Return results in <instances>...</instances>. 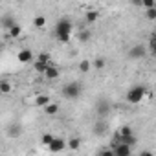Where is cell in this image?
<instances>
[{
  "mask_svg": "<svg viewBox=\"0 0 156 156\" xmlns=\"http://www.w3.org/2000/svg\"><path fill=\"white\" fill-rule=\"evenodd\" d=\"M33 26H35L37 30H41V28H44V26H46V17H42V15H39V17H35V19H33Z\"/></svg>",
  "mask_w": 156,
  "mask_h": 156,
  "instance_id": "15",
  "label": "cell"
},
{
  "mask_svg": "<svg viewBox=\"0 0 156 156\" xmlns=\"http://www.w3.org/2000/svg\"><path fill=\"white\" fill-rule=\"evenodd\" d=\"M145 55H147V48L143 44H136V46H132L129 50V57L130 59H143Z\"/></svg>",
  "mask_w": 156,
  "mask_h": 156,
  "instance_id": "4",
  "label": "cell"
},
{
  "mask_svg": "<svg viewBox=\"0 0 156 156\" xmlns=\"http://www.w3.org/2000/svg\"><path fill=\"white\" fill-rule=\"evenodd\" d=\"M141 6L147 9V8H154V0H141Z\"/></svg>",
  "mask_w": 156,
  "mask_h": 156,
  "instance_id": "24",
  "label": "cell"
},
{
  "mask_svg": "<svg viewBox=\"0 0 156 156\" xmlns=\"http://www.w3.org/2000/svg\"><path fill=\"white\" fill-rule=\"evenodd\" d=\"M145 94H147V90L143 88V87H132V88H129V92H127V101L129 103H132V105H136V103H140L143 98H145Z\"/></svg>",
  "mask_w": 156,
  "mask_h": 156,
  "instance_id": "3",
  "label": "cell"
},
{
  "mask_svg": "<svg viewBox=\"0 0 156 156\" xmlns=\"http://www.w3.org/2000/svg\"><path fill=\"white\" fill-rule=\"evenodd\" d=\"M59 75H61V70L55 68V66H48V70L44 72V77H46L48 81H55V79H59Z\"/></svg>",
  "mask_w": 156,
  "mask_h": 156,
  "instance_id": "8",
  "label": "cell"
},
{
  "mask_svg": "<svg viewBox=\"0 0 156 156\" xmlns=\"http://www.w3.org/2000/svg\"><path fill=\"white\" fill-rule=\"evenodd\" d=\"M151 51H152V55H156V35H152V39H151Z\"/></svg>",
  "mask_w": 156,
  "mask_h": 156,
  "instance_id": "25",
  "label": "cell"
},
{
  "mask_svg": "<svg viewBox=\"0 0 156 156\" xmlns=\"http://www.w3.org/2000/svg\"><path fill=\"white\" fill-rule=\"evenodd\" d=\"M81 90H83V87L79 81H72V83H66L62 87V96L66 99H77L81 96Z\"/></svg>",
  "mask_w": 156,
  "mask_h": 156,
  "instance_id": "2",
  "label": "cell"
},
{
  "mask_svg": "<svg viewBox=\"0 0 156 156\" xmlns=\"http://www.w3.org/2000/svg\"><path fill=\"white\" fill-rule=\"evenodd\" d=\"M2 26H4L6 30H11V28L15 26V19H13V17H9V15H6V17L2 19Z\"/></svg>",
  "mask_w": 156,
  "mask_h": 156,
  "instance_id": "14",
  "label": "cell"
},
{
  "mask_svg": "<svg viewBox=\"0 0 156 156\" xmlns=\"http://www.w3.org/2000/svg\"><path fill=\"white\" fill-rule=\"evenodd\" d=\"M68 147H70L72 151H77V149L81 147V140H79V138H70V140H68Z\"/></svg>",
  "mask_w": 156,
  "mask_h": 156,
  "instance_id": "16",
  "label": "cell"
},
{
  "mask_svg": "<svg viewBox=\"0 0 156 156\" xmlns=\"http://www.w3.org/2000/svg\"><path fill=\"white\" fill-rule=\"evenodd\" d=\"M48 103H51V101H50V96H46V94H41V96L35 98V105L37 107H46Z\"/></svg>",
  "mask_w": 156,
  "mask_h": 156,
  "instance_id": "13",
  "label": "cell"
},
{
  "mask_svg": "<svg viewBox=\"0 0 156 156\" xmlns=\"http://www.w3.org/2000/svg\"><path fill=\"white\" fill-rule=\"evenodd\" d=\"M119 134H121V136H132L134 132H132V127H130V125H123V127L119 129Z\"/></svg>",
  "mask_w": 156,
  "mask_h": 156,
  "instance_id": "21",
  "label": "cell"
},
{
  "mask_svg": "<svg viewBox=\"0 0 156 156\" xmlns=\"http://www.w3.org/2000/svg\"><path fill=\"white\" fill-rule=\"evenodd\" d=\"M13 90V87L9 85V81H2V83H0V92H2V94H9Z\"/></svg>",
  "mask_w": 156,
  "mask_h": 156,
  "instance_id": "19",
  "label": "cell"
},
{
  "mask_svg": "<svg viewBox=\"0 0 156 156\" xmlns=\"http://www.w3.org/2000/svg\"><path fill=\"white\" fill-rule=\"evenodd\" d=\"M145 19H147V20H156V6L145 9Z\"/></svg>",
  "mask_w": 156,
  "mask_h": 156,
  "instance_id": "17",
  "label": "cell"
},
{
  "mask_svg": "<svg viewBox=\"0 0 156 156\" xmlns=\"http://www.w3.org/2000/svg\"><path fill=\"white\" fill-rule=\"evenodd\" d=\"M94 68H96V70H103V68H105V59L98 57V59L94 61Z\"/></svg>",
  "mask_w": 156,
  "mask_h": 156,
  "instance_id": "23",
  "label": "cell"
},
{
  "mask_svg": "<svg viewBox=\"0 0 156 156\" xmlns=\"http://www.w3.org/2000/svg\"><path fill=\"white\" fill-rule=\"evenodd\" d=\"M72 30H73V24H72L70 19H66V17H64V19H59L57 24H55V35H57L59 42H62V44L70 42Z\"/></svg>",
  "mask_w": 156,
  "mask_h": 156,
  "instance_id": "1",
  "label": "cell"
},
{
  "mask_svg": "<svg viewBox=\"0 0 156 156\" xmlns=\"http://www.w3.org/2000/svg\"><path fill=\"white\" fill-rule=\"evenodd\" d=\"M112 149H114V154H116V156H129V154H132V145H129V143H125V141L118 143V145L112 147Z\"/></svg>",
  "mask_w": 156,
  "mask_h": 156,
  "instance_id": "6",
  "label": "cell"
},
{
  "mask_svg": "<svg viewBox=\"0 0 156 156\" xmlns=\"http://www.w3.org/2000/svg\"><path fill=\"white\" fill-rule=\"evenodd\" d=\"M44 108V114L46 116H55L57 112H59V105L57 103H48L46 107H42Z\"/></svg>",
  "mask_w": 156,
  "mask_h": 156,
  "instance_id": "10",
  "label": "cell"
},
{
  "mask_svg": "<svg viewBox=\"0 0 156 156\" xmlns=\"http://www.w3.org/2000/svg\"><path fill=\"white\" fill-rule=\"evenodd\" d=\"M20 134V129L15 127V129H9V136H19Z\"/></svg>",
  "mask_w": 156,
  "mask_h": 156,
  "instance_id": "27",
  "label": "cell"
},
{
  "mask_svg": "<svg viewBox=\"0 0 156 156\" xmlns=\"http://www.w3.org/2000/svg\"><path fill=\"white\" fill-rule=\"evenodd\" d=\"M98 19H99V13H98L96 9H88V11H87V15H85V20H87L88 24H94Z\"/></svg>",
  "mask_w": 156,
  "mask_h": 156,
  "instance_id": "11",
  "label": "cell"
},
{
  "mask_svg": "<svg viewBox=\"0 0 156 156\" xmlns=\"http://www.w3.org/2000/svg\"><path fill=\"white\" fill-rule=\"evenodd\" d=\"M53 138H55V136H51L50 132H46V134L41 136V143H42V145H50V143L53 141Z\"/></svg>",
  "mask_w": 156,
  "mask_h": 156,
  "instance_id": "20",
  "label": "cell"
},
{
  "mask_svg": "<svg viewBox=\"0 0 156 156\" xmlns=\"http://www.w3.org/2000/svg\"><path fill=\"white\" fill-rule=\"evenodd\" d=\"M9 31V37H13V39H17V37H20V33H22V30H20V26L19 24H15L11 30H8Z\"/></svg>",
  "mask_w": 156,
  "mask_h": 156,
  "instance_id": "18",
  "label": "cell"
},
{
  "mask_svg": "<svg viewBox=\"0 0 156 156\" xmlns=\"http://www.w3.org/2000/svg\"><path fill=\"white\" fill-rule=\"evenodd\" d=\"M17 2H24V0H17Z\"/></svg>",
  "mask_w": 156,
  "mask_h": 156,
  "instance_id": "29",
  "label": "cell"
},
{
  "mask_svg": "<svg viewBox=\"0 0 156 156\" xmlns=\"http://www.w3.org/2000/svg\"><path fill=\"white\" fill-rule=\"evenodd\" d=\"M94 68V62H90L88 59H83L81 62H79V72L81 73H87V72H90Z\"/></svg>",
  "mask_w": 156,
  "mask_h": 156,
  "instance_id": "12",
  "label": "cell"
},
{
  "mask_svg": "<svg viewBox=\"0 0 156 156\" xmlns=\"http://www.w3.org/2000/svg\"><path fill=\"white\" fill-rule=\"evenodd\" d=\"M130 2H132L134 6H141V0H130Z\"/></svg>",
  "mask_w": 156,
  "mask_h": 156,
  "instance_id": "28",
  "label": "cell"
},
{
  "mask_svg": "<svg viewBox=\"0 0 156 156\" xmlns=\"http://www.w3.org/2000/svg\"><path fill=\"white\" fill-rule=\"evenodd\" d=\"M66 147H68V141L62 140V138H53V141L48 145V149H50L51 152H61V151H64Z\"/></svg>",
  "mask_w": 156,
  "mask_h": 156,
  "instance_id": "5",
  "label": "cell"
},
{
  "mask_svg": "<svg viewBox=\"0 0 156 156\" xmlns=\"http://www.w3.org/2000/svg\"><path fill=\"white\" fill-rule=\"evenodd\" d=\"M17 59H19V62L26 64V62H30V61L33 59V51H31L30 48H24V50H20V51L17 53Z\"/></svg>",
  "mask_w": 156,
  "mask_h": 156,
  "instance_id": "7",
  "label": "cell"
},
{
  "mask_svg": "<svg viewBox=\"0 0 156 156\" xmlns=\"http://www.w3.org/2000/svg\"><path fill=\"white\" fill-rule=\"evenodd\" d=\"M39 61H44V62H48V61H50V55H48L46 51H42V53L39 55Z\"/></svg>",
  "mask_w": 156,
  "mask_h": 156,
  "instance_id": "26",
  "label": "cell"
},
{
  "mask_svg": "<svg viewBox=\"0 0 156 156\" xmlns=\"http://www.w3.org/2000/svg\"><path fill=\"white\" fill-rule=\"evenodd\" d=\"M48 66H50L48 62H44V61H39V59H37V61H35V64H33V70H35L37 73H42V75H44V72L48 70Z\"/></svg>",
  "mask_w": 156,
  "mask_h": 156,
  "instance_id": "9",
  "label": "cell"
},
{
  "mask_svg": "<svg viewBox=\"0 0 156 156\" xmlns=\"http://www.w3.org/2000/svg\"><path fill=\"white\" fill-rule=\"evenodd\" d=\"M77 37H79V41H81V42H87V41H90V37H92V35H90V31H88V30H83Z\"/></svg>",
  "mask_w": 156,
  "mask_h": 156,
  "instance_id": "22",
  "label": "cell"
},
{
  "mask_svg": "<svg viewBox=\"0 0 156 156\" xmlns=\"http://www.w3.org/2000/svg\"><path fill=\"white\" fill-rule=\"evenodd\" d=\"M108 2H114V0H108Z\"/></svg>",
  "mask_w": 156,
  "mask_h": 156,
  "instance_id": "30",
  "label": "cell"
}]
</instances>
